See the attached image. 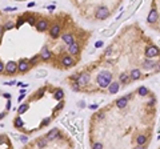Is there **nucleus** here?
Returning <instances> with one entry per match:
<instances>
[{"label":"nucleus","instance_id":"nucleus-25","mask_svg":"<svg viewBox=\"0 0 160 149\" xmlns=\"http://www.w3.org/2000/svg\"><path fill=\"white\" fill-rule=\"evenodd\" d=\"M3 33H4V27H1V25H0V37L3 36Z\"/></svg>","mask_w":160,"mask_h":149},{"label":"nucleus","instance_id":"nucleus-3","mask_svg":"<svg viewBox=\"0 0 160 149\" xmlns=\"http://www.w3.org/2000/svg\"><path fill=\"white\" fill-rule=\"evenodd\" d=\"M61 65H64V68H71V67H75L76 65L77 61L73 60V57L72 56H69V55H64L63 57H61Z\"/></svg>","mask_w":160,"mask_h":149},{"label":"nucleus","instance_id":"nucleus-19","mask_svg":"<svg viewBox=\"0 0 160 149\" xmlns=\"http://www.w3.org/2000/svg\"><path fill=\"white\" fill-rule=\"evenodd\" d=\"M4 68H6V64L0 60V73H3V72H4Z\"/></svg>","mask_w":160,"mask_h":149},{"label":"nucleus","instance_id":"nucleus-4","mask_svg":"<svg viewBox=\"0 0 160 149\" xmlns=\"http://www.w3.org/2000/svg\"><path fill=\"white\" fill-rule=\"evenodd\" d=\"M4 72H6L7 74H15L17 72V63H15V61H8V63L6 64Z\"/></svg>","mask_w":160,"mask_h":149},{"label":"nucleus","instance_id":"nucleus-20","mask_svg":"<svg viewBox=\"0 0 160 149\" xmlns=\"http://www.w3.org/2000/svg\"><path fill=\"white\" fill-rule=\"evenodd\" d=\"M20 140H21V143H23V144H27L28 137H27V136H21V137H20Z\"/></svg>","mask_w":160,"mask_h":149},{"label":"nucleus","instance_id":"nucleus-11","mask_svg":"<svg viewBox=\"0 0 160 149\" xmlns=\"http://www.w3.org/2000/svg\"><path fill=\"white\" fill-rule=\"evenodd\" d=\"M13 125H15V128H16V129H21L24 126V121L21 120L20 116H17V117L13 118Z\"/></svg>","mask_w":160,"mask_h":149},{"label":"nucleus","instance_id":"nucleus-18","mask_svg":"<svg viewBox=\"0 0 160 149\" xmlns=\"http://www.w3.org/2000/svg\"><path fill=\"white\" fill-rule=\"evenodd\" d=\"M52 121V118L51 117H47V118H44L43 121H41V124H40V128H43V126H46V125H48L49 123Z\"/></svg>","mask_w":160,"mask_h":149},{"label":"nucleus","instance_id":"nucleus-17","mask_svg":"<svg viewBox=\"0 0 160 149\" xmlns=\"http://www.w3.org/2000/svg\"><path fill=\"white\" fill-rule=\"evenodd\" d=\"M44 76H47V71H46V69H37L36 77H44Z\"/></svg>","mask_w":160,"mask_h":149},{"label":"nucleus","instance_id":"nucleus-6","mask_svg":"<svg viewBox=\"0 0 160 149\" xmlns=\"http://www.w3.org/2000/svg\"><path fill=\"white\" fill-rule=\"evenodd\" d=\"M60 32H61V27L59 24H53V25L49 28V36L52 39H57L60 36Z\"/></svg>","mask_w":160,"mask_h":149},{"label":"nucleus","instance_id":"nucleus-8","mask_svg":"<svg viewBox=\"0 0 160 149\" xmlns=\"http://www.w3.org/2000/svg\"><path fill=\"white\" fill-rule=\"evenodd\" d=\"M68 53H69V56H77L80 53V43L79 41H75L71 47H68Z\"/></svg>","mask_w":160,"mask_h":149},{"label":"nucleus","instance_id":"nucleus-2","mask_svg":"<svg viewBox=\"0 0 160 149\" xmlns=\"http://www.w3.org/2000/svg\"><path fill=\"white\" fill-rule=\"evenodd\" d=\"M31 64H29V60H27V59H21V60H19V63H17V72L19 73H26V72H28L29 69H31Z\"/></svg>","mask_w":160,"mask_h":149},{"label":"nucleus","instance_id":"nucleus-22","mask_svg":"<svg viewBox=\"0 0 160 149\" xmlns=\"http://www.w3.org/2000/svg\"><path fill=\"white\" fill-rule=\"evenodd\" d=\"M3 96L7 99V100H11V93H8V92H7V93H3Z\"/></svg>","mask_w":160,"mask_h":149},{"label":"nucleus","instance_id":"nucleus-7","mask_svg":"<svg viewBox=\"0 0 160 149\" xmlns=\"http://www.w3.org/2000/svg\"><path fill=\"white\" fill-rule=\"evenodd\" d=\"M59 136H60V130L57 128H53V129H51V130L46 135V138L48 141H53V140H57Z\"/></svg>","mask_w":160,"mask_h":149},{"label":"nucleus","instance_id":"nucleus-14","mask_svg":"<svg viewBox=\"0 0 160 149\" xmlns=\"http://www.w3.org/2000/svg\"><path fill=\"white\" fill-rule=\"evenodd\" d=\"M40 60H41V59H40V55H35L33 57L29 60V64H31V67H33V65H36Z\"/></svg>","mask_w":160,"mask_h":149},{"label":"nucleus","instance_id":"nucleus-12","mask_svg":"<svg viewBox=\"0 0 160 149\" xmlns=\"http://www.w3.org/2000/svg\"><path fill=\"white\" fill-rule=\"evenodd\" d=\"M28 108H29L28 103H26V104H21V105L19 106V109H17V113H19V115H23L24 112H27V111H28Z\"/></svg>","mask_w":160,"mask_h":149},{"label":"nucleus","instance_id":"nucleus-21","mask_svg":"<svg viewBox=\"0 0 160 149\" xmlns=\"http://www.w3.org/2000/svg\"><path fill=\"white\" fill-rule=\"evenodd\" d=\"M4 11H16V7H7L4 8Z\"/></svg>","mask_w":160,"mask_h":149},{"label":"nucleus","instance_id":"nucleus-5","mask_svg":"<svg viewBox=\"0 0 160 149\" xmlns=\"http://www.w3.org/2000/svg\"><path fill=\"white\" fill-rule=\"evenodd\" d=\"M36 29L39 32H44V31H47L48 29V27H49V21L47 20V19H41V20H39V21H36Z\"/></svg>","mask_w":160,"mask_h":149},{"label":"nucleus","instance_id":"nucleus-28","mask_svg":"<svg viewBox=\"0 0 160 149\" xmlns=\"http://www.w3.org/2000/svg\"><path fill=\"white\" fill-rule=\"evenodd\" d=\"M135 149H144L143 146H137V148H135Z\"/></svg>","mask_w":160,"mask_h":149},{"label":"nucleus","instance_id":"nucleus-10","mask_svg":"<svg viewBox=\"0 0 160 149\" xmlns=\"http://www.w3.org/2000/svg\"><path fill=\"white\" fill-rule=\"evenodd\" d=\"M47 144H48V140L46 138V136H44V137H40V138H37V140H36V146H37L39 149L46 148Z\"/></svg>","mask_w":160,"mask_h":149},{"label":"nucleus","instance_id":"nucleus-23","mask_svg":"<svg viewBox=\"0 0 160 149\" xmlns=\"http://www.w3.org/2000/svg\"><path fill=\"white\" fill-rule=\"evenodd\" d=\"M9 109H11V101H9V100H8V103H7V105H6V111H7V112H8V111H9Z\"/></svg>","mask_w":160,"mask_h":149},{"label":"nucleus","instance_id":"nucleus-13","mask_svg":"<svg viewBox=\"0 0 160 149\" xmlns=\"http://www.w3.org/2000/svg\"><path fill=\"white\" fill-rule=\"evenodd\" d=\"M56 100H63V97H64V92H63V89H56V92H55V96H53Z\"/></svg>","mask_w":160,"mask_h":149},{"label":"nucleus","instance_id":"nucleus-16","mask_svg":"<svg viewBox=\"0 0 160 149\" xmlns=\"http://www.w3.org/2000/svg\"><path fill=\"white\" fill-rule=\"evenodd\" d=\"M24 23H27L26 19H24V16H20L19 19H17V21H16V24H15V25H16V28H19V27H20V25H23Z\"/></svg>","mask_w":160,"mask_h":149},{"label":"nucleus","instance_id":"nucleus-29","mask_svg":"<svg viewBox=\"0 0 160 149\" xmlns=\"http://www.w3.org/2000/svg\"><path fill=\"white\" fill-rule=\"evenodd\" d=\"M0 43H1V37H0Z\"/></svg>","mask_w":160,"mask_h":149},{"label":"nucleus","instance_id":"nucleus-9","mask_svg":"<svg viewBox=\"0 0 160 149\" xmlns=\"http://www.w3.org/2000/svg\"><path fill=\"white\" fill-rule=\"evenodd\" d=\"M39 55H40V59H41L43 61H48L52 56V53L48 49V47H43V49H41V52H40Z\"/></svg>","mask_w":160,"mask_h":149},{"label":"nucleus","instance_id":"nucleus-27","mask_svg":"<svg viewBox=\"0 0 160 149\" xmlns=\"http://www.w3.org/2000/svg\"><path fill=\"white\" fill-rule=\"evenodd\" d=\"M24 97H26V96H24V95H21V96H20V97H19V101H21V100H23Z\"/></svg>","mask_w":160,"mask_h":149},{"label":"nucleus","instance_id":"nucleus-24","mask_svg":"<svg viewBox=\"0 0 160 149\" xmlns=\"http://www.w3.org/2000/svg\"><path fill=\"white\" fill-rule=\"evenodd\" d=\"M7 116V111H4V112H1V113H0V120H1V118H4Z\"/></svg>","mask_w":160,"mask_h":149},{"label":"nucleus","instance_id":"nucleus-1","mask_svg":"<svg viewBox=\"0 0 160 149\" xmlns=\"http://www.w3.org/2000/svg\"><path fill=\"white\" fill-rule=\"evenodd\" d=\"M109 15H111V11H109L108 8H106V7H101V8L96 9V12H95V19H96V20H104Z\"/></svg>","mask_w":160,"mask_h":149},{"label":"nucleus","instance_id":"nucleus-26","mask_svg":"<svg viewBox=\"0 0 160 149\" xmlns=\"http://www.w3.org/2000/svg\"><path fill=\"white\" fill-rule=\"evenodd\" d=\"M101 45H103V41H97L96 43V47H101Z\"/></svg>","mask_w":160,"mask_h":149},{"label":"nucleus","instance_id":"nucleus-15","mask_svg":"<svg viewBox=\"0 0 160 149\" xmlns=\"http://www.w3.org/2000/svg\"><path fill=\"white\" fill-rule=\"evenodd\" d=\"M3 27H4V31H9V29H12V28L15 27V24H13V21L9 20V21H7V23L4 24Z\"/></svg>","mask_w":160,"mask_h":149}]
</instances>
